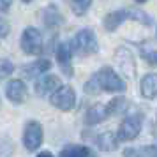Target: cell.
<instances>
[{"mask_svg": "<svg viewBox=\"0 0 157 157\" xmlns=\"http://www.w3.org/2000/svg\"><path fill=\"white\" fill-rule=\"evenodd\" d=\"M85 90L88 94H97L99 90H106V92H124L125 90V83L122 78L111 67H102L97 71L92 78L88 79L85 85Z\"/></svg>", "mask_w": 157, "mask_h": 157, "instance_id": "1", "label": "cell"}, {"mask_svg": "<svg viewBox=\"0 0 157 157\" xmlns=\"http://www.w3.org/2000/svg\"><path fill=\"white\" fill-rule=\"evenodd\" d=\"M125 20H136V21L145 23V25H150V23H152V20H150L145 13H141V11H136V9H118V11H115V13H109V14L104 18V29H106L108 32L117 30L118 25H122Z\"/></svg>", "mask_w": 157, "mask_h": 157, "instance_id": "2", "label": "cell"}, {"mask_svg": "<svg viewBox=\"0 0 157 157\" xmlns=\"http://www.w3.org/2000/svg\"><path fill=\"white\" fill-rule=\"evenodd\" d=\"M124 104L122 99H115L111 101L108 106H102V104H94L88 111H86V124L88 125H94V124H99L102 122L104 118L111 117V115L118 113V106Z\"/></svg>", "mask_w": 157, "mask_h": 157, "instance_id": "3", "label": "cell"}, {"mask_svg": "<svg viewBox=\"0 0 157 157\" xmlns=\"http://www.w3.org/2000/svg\"><path fill=\"white\" fill-rule=\"evenodd\" d=\"M21 50L29 55H39L43 51V36L41 32L34 27L23 30L21 36Z\"/></svg>", "mask_w": 157, "mask_h": 157, "instance_id": "4", "label": "cell"}, {"mask_svg": "<svg viewBox=\"0 0 157 157\" xmlns=\"http://www.w3.org/2000/svg\"><path fill=\"white\" fill-rule=\"evenodd\" d=\"M50 101L55 108L62 109V111H69V109H72L74 104H76V94H74V90H72L71 86L62 85L57 92L51 95Z\"/></svg>", "mask_w": 157, "mask_h": 157, "instance_id": "5", "label": "cell"}, {"mask_svg": "<svg viewBox=\"0 0 157 157\" xmlns=\"http://www.w3.org/2000/svg\"><path fill=\"white\" fill-rule=\"evenodd\" d=\"M74 48H76V51L83 53V55H90V53H95L99 50L97 39H95L92 30L90 29L79 30L76 34V37H74Z\"/></svg>", "mask_w": 157, "mask_h": 157, "instance_id": "6", "label": "cell"}, {"mask_svg": "<svg viewBox=\"0 0 157 157\" xmlns=\"http://www.w3.org/2000/svg\"><path fill=\"white\" fill-rule=\"evenodd\" d=\"M140 131H141V118L138 115H132L122 122L117 138H118V141H131L140 134Z\"/></svg>", "mask_w": 157, "mask_h": 157, "instance_id": "7", "label": "cell"}, {"mask_svg": "<svg viewBox=\"0 0 157 157\" xmlns=\"http://www.w3.org/2000/svg\"><path fill=\"white\" fill-rule=\"evenodd\" d=\"M23 143L27 150H37L43 143V127L41 124L36 120H30L25 127V136H23Z\"/></svg>", "mask_w": 157, "mask_h": 157, "instance_id": "8", "label": "cell"}, {"mask_svg": "<svg viewBox=\"0 0 157 157\" xmlns=\"http://www.w3.org/2000/svg\"><path fill=\"white\" fill-rule=\"evenodd\" d=\"M6 95L11 102L14 104H21L27 99V86L21 79H11L6 85Z\"/></svg>", "mask_w": 157, "mask_h": 157, "instance_id": "9", "label": "cell"}, {"mask_svg": "<svg viewBox=\"0 0 157 157\" xmlns=\"http://www.w3.org/2000/svg\"><path fill=\"white\" fill-rule=\"evenodd\" d=\"M117 65H118V69H122L124 74H127L129 78H132L136 74L134 58L131 55V51H127L125 48H118V50H117Z\"/></svg>", "mask_w": 157, "mask_h": 157, "instance_id": "10", "label": "cell"}, {"mask_svg": "<svg viewBox=\"0 0 157 157\" xmlns=\"http://www.w3.org/2000/svg\"><path fill=\"white\" fill-rule=\"evenodd\" d=\"M60 88V79L57 76H44L36 83V92L37 95H46V94H53Z\"/></svg>", "mask_w": 157, "mask_h": 157, "instance_id": "11", "label": "cell"}, {"mask_svg": "<svg viewBox=\"0 0 157 157\" xmlns=\"http://www.w3.org/2000/svg\"><path fill=\"white\" fill-rule=\"evenodd\" d=\"M50 67H51L50 60H44L43 58V60H36V62H32V64L25 65L21 69V72H23L25 78H36V76H41L43 72H46Z\"/></svg>", "mask_w": 157, "mask_h": 157, "instance_id": "12", "label": "cell"}, {"mask_svg": "<svg viewBox=\"0 0 157 157\" xmlns=\"http://www.w3.org/2000/svg\"><path fill=\"white\" fill-rule=\"evenodd\" d=\"M57 60L58 64H60V67L64 69V72L67 74V76H71L72 74V69H71V51H69V44H58L57 48Z\"/></svg>", "mask_w": 157, "mask_h": 157, "instance_id": "13", "label": "cell"}, {"mask_svg": "<svg viewBox=\"0 0 157 157\" xmlns=\"http://www.w3.org/2000/svg\"><path fill=\"white\" fill-rule=\"evenodd\" d=\"M141 95L147 97V99H154L157 95V74H147L145 78L141 79Z\"/></svg>", "mask_w": 157, "mask_h": 157, "instance_id": "14", "label": "cell"}, {"mask_svg": "<svg viewBox=\"0 0 157 157\" xmlns=\"http://www.w3.org/2000/svg\"><path fill=\"white\" fill-rule=\"evenodd\" d=\"M95 145H97L101 150L109 152V150L117 148V145H118V138H115L113 132H102V134H99L97 138H95Z\"/></svg>", "mask_w": 157, "mask_h": 157, "instance_id": "15", "label": "cell"}, {"mask_svg": "<svg viewBox=\"0 0 157 157\" xmlns=\"http://www.w3.org/2000/svg\"><path fill=\"white\" fill-rule=\"evenodd\" d=\"M124 157H157V145L138 147V148H127L124 152Z\"/></svg>", "mask_w": 157, "mask_h": 157, "instance_id": "16", "label": "cell"}, {"mask_svg": "<svg viewBox=\"0 0 157 157\" xmlns=\"http://www.w3.org/2000/svg\"><path fill=\"white\" fill-rule=\"evenodd\" d=\"M60 157H90V150L81 145H71L60 152Z\"/></svg>", "mask_w": 157, "mask_h": 157, "instance_id": "17", "label": "cell"}, {"mask_svg": "<svg viewBox=\"0 0 157 157\" xmlns=\"http://www.w3.org/2000/svg\"><path fill=\"white\" fill-rule=\"evenodd\" d=\"M43 20L48 27H57L58 23H62V16L58 14V9L55 6H50L43 13Z\"/></svg>", "mask_w": 157, "mask_h": 157, "instance_id": "18", "label": "cell"}, {"mask_svg": "<svg viewBox=\"0 0 157 157\" xmlns=\"http://www.w3.org/2000/svg\"><path fill=\"white\" fill-rule=\"evenodd\" d=\"M92 4V0H71V7H72V13L76 16H83L88 11Z\"/></svg>", "mask_w": 157, "mask_h": 157, "instance_id": "19", "label": "cell"}, {"mask_svg": "<svg viewBox=\"0 0 157 157\" xmlns=\"http://www.w3.org/2000/svg\"><path fill=\"white\" fill-rule=\"evenodd\" d=\"M141 55H143V58H145L147 62H150L152 65L157 64V51H155V50H150V48H141Z\"/></svg>", "mask_w": 157, "mask_h": 157, "instance_id": "20", "label": "cell"}, {"mask_svg": "<svg viewBox=\"0 0 157 157\" xmlns=\"http://www.w3.org/2000/svg\"><path fill=\"white\" fill-rule=\"evenodd\" d=\"M13 69H14V67H13V64H11L9 60H2V72H0V74H2V78L9 76V74L13 72Z\"/></svg>", "mask_w": 157, "mask_h": 157, "instance_id": "21", "label": "cell"}, {"mask_svg": "<svg viewBox=\"0 0 157 157\" xmlns=\"http://www.w3.org/2000/svg\"><path fill=\"white\" fill-rule=\"evenodd\" d=\"M9 6H11V0H0V11L2 13H6L9 9Z\"/></svg>", "mask_w": 157, "mask_h": 157, "instance_id": "22", "label": "cell"}, {"mask_svg": "<svg viewBox=\"0 0 157 157\" xmlns=\"http://www.w3.org/2000/svg\"><path fill=\"white\" fill-rule=\"evenodd\" d=\"M0 27H2V37H6L7 36V21H6V20H2V21H0Z\"/></svg>", "mask_w": 157, "mask_h": 157, "instance_id": "23", "label": "cell"}, {"mask_svg": "<svg viewBox=\"0 0 157 157\" xmlns=\"http://www.w3.org/2000/svg\"><path fill=\"white\" fill-rule=\"evenodd\" d=\"M37 157H53V155H51L50 152H43V154H39Z\"/></svg>", "mask_w": 157, "mask_h": 157, "instance_id": "24", "label": "cell"}, {"mask_svg": "<svg viewBox=\"0 0 157 157\" xmlns=\"http://www.w3.org/2000/svg\"><path fill=\"white\" fill-rule=\"evenodd\" d=\"M136 2H145V0H136Z\"/></svg>", "mask_w": 157, "mask_h": 157, "instance_id": "25", "label": "cell"}, {"mask_svg": "<svg viewBox=\"0 0 157 157\" xmlns=\"http://www.w3.org/2000/svg\"><path fill=\"white\" fill-rule=\"evenodd\" d=\"M23 2H32V0H23Z\"/></svg>", "mask_w": 157, "mask_h": 157, "instance_id": "26", "label": "cell"}]
</instances>
